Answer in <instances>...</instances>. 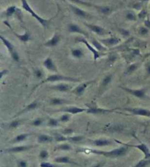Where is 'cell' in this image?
I'll return each mask as SVG.
<instances>
[{"label":"cell","mask_w":150,"mask_h":167,"mask_svg":"<svg viewBox=\"0 0 150 167\" xmlns=\"http://www.w3.org/2000/svg\"><path fill=\"white\" fill-rule=\"evenodd\" d=\"M97 8L98 9L99 11L102 13L103 14H105V15H108V14L111 13L112 10H113V9H112L111 7L110 6H100V7L97 6Z\"/></svg>","instance_id":"83f0119b"},{"label":"cell","mask_w":150,"mask_h":167,"mask_svg":"<svg viewBox=\"0 0 150 167\" xmlns=\"http://www.w3.org/2000/svg\"><path fill=\"white\" fill-rule=\"evenodd\" d=\"M146 72H147L148 75L150 76V62H148L147 63H146Z\"/></svg>","instance_id":"816d5d0a"},{"label":"cell","mask_w":150,"mask_h":167,"mask_svg":"<svg viewBox=\"0 0 150 167\" xmlns=\"http://www.w3.org/2000/svg\"><path fill=\"white\" fill-rule=\"evenodd\" d=\"M70 8H71L72 11L73 12L74 14H75L77 16L80 18H84V19H87L88 16L89 15L84 11V10H81V9L77 8V7L73 6V5H70Z\"/></svg>","instance_id":"2e32d148"},{"label":"cell","mask_w":150,"mask_h":167,"mask_svg":"<svg viewBox=\"0 0 150 167\" xmlns=\"http://www.w3.org/2000/svg\"><path fill=\"white\" fill-rule=\"evenodd\" d=\"M8 26L10 28V30H11V32H12V33H13L14 35H15L16 37H17L18 39H19L20 41H21V42L26 43V42H27V41H30V39H31V35H30V33L29 32H26L24 34H23V35H19V34H17L15 31H14L13 30H12V27H10V25L8 24Z\"/></svg>","instance_id":"9a60e30c"},{"label":"cell","mask_w":150,"mask_h":167,"mask_svg":"<svg viewBox=\"0 0 150 167\" xmlns=\"http://www.w3.org/2000/svg\"><path fill=\"white\" fill-rule=\"evenodd\" d=\"M91 153L100 155L104 157L109 158H120L125 155L127 152V147H121L114 149L111 151H100L97 150H87Z\"/></svg>","instance_id":"6da1fadb"},{"label":"cell","mask_w":150,"mask_h":167,"mask_svg":"<svg viewBox=\"0 0 150 167\" xmlns=\"http://www.w3.org/2000/svg\"><path fill=\"white\" fill-rule=\"evenodd\" d=\"M138 63H134V64H132L131 66H129L127 67V70H126L125 74H131L133 73V72H134L135 70L137 69V68H138Z\"/></svg>","instance_id":"d6a6232c"},{"label":"cell","mask_w":150,"mask_h":167,"mask_svg":"<svg viewBox=\"0 0 150 167\" xmlns=\"http://www.w3.org/2000/svg\"><path fill=\"white\" fill-rule=\"evenodd\" d=\"M48 155H49L48 152L47 151V150H42V151L40 152V155H39L40 158L42 159V160H45V159L48 158Z\"/></svg>","instance_id":"60d3db41"},{"label":"cell","mask_w":150,"mask_h":167,"mask_svg":"<svg viewBox=\"0 0 150 167\" xmlns=\"http://www.w3.org/2000/svg\"><path fill=\"white\" fill-rule=\"evenodd\" d=\"M73 130H72V129H65V130H63L62 134H64V135H69V134L73 133Z\"/></svg>","instance_id":"681fc988"},{"label":"cell","mask_w":150,"mask_h":167,"mask_svg":"<svg viewBox=\"0 0 150 167\" xmlns=\"http://www.w3.org/2000/svg\"><path fill=\"white\" fill-rule=\"evenodd\" d=\"M125 17L130 21H135L136 20V15L133 12H128L127 13H126Z\"/></svg>","instance_id":"74e56055"},{"label":"cell","mask_w":150,"mask_h":167,"mask_svg":"<svg viewBox=\"0 0 150 167\" xmlns=\"http://www.w3.org/2000/svg\"><path fill=\"white\" fill-rule=\"evenodd\" d=\"M75 41H78V42L84 43V44L86 45V47H87L89 50L90 52H91L93 54L94 60H95V61H97V60L100 57V56L103 55V54H101L100 52H99V51H97L96 50V49L95 48V47L92 46V45H90L89 43H88V41H86V40L85 39H84V38H82V37H78V38H76V39H75Z\"/></svg>","instance_id":"5b68a950"},{"label":"cell","mask_w":150,"mask_h":167,"mask_svg":"<svg viewBox=\"0 0 150 167\" xmlns=\"http://www.w3.org/2000/svg\"><path fill=\"white\" fill-rule=\"evenodd\" d=\"M54 138L48 135H40L37 138V141L40 144H46V143H51L54 141Z\"/></svg>","instance_id":"7402d4cb"},{"label":"cell","mask_w":150,"mask_h":167,"mask_svg":"<svg viewBox=\"0 0 150 167\" xmlns=\"http://www.w3.org/2000/svg\"><path fill=\"white\" fill-rule=\"evenodd\" d=\"M51 89L57 91L68 92L71 89V87H70L69 85L65 84V83H60V84H58L54 86L51 87Z\"/></svg>","instance_id":"ffe728a7"},{"label":"cell","mask_w":150,"mask_h":167,"mask_svg":"<svg viewBox=\"0 0 150 167\" xmlns=\"http://www.w3.org/2000/svg\"><path fill=\"white\" fill-rule=\"evenodd\" d=\"M113 110H108V109H103L97 107L96 105H92V106H89V108L86 110L88 113L92 114H105L107 113H111Z\"/></svg>","instance_id":"9c48e42d"},{"label":"cell","mask_w":150,"mask_h":167,"mask_svg":"<svg viewBox=\"0 0 150 167\" xmlns=\"http://www.w3.org/2000/svg\"><path fill=\"white\" fill-rule=\"evenodd\" d=\"M43 65H44V66L46 67L47 69H48L49 71H51V72H57L55 63H54V61L51 58H48L45 60L44 62H43Z\"/></svg>","instance_id":"ac0fdd59"},{"label":"cell","mask_w":150,"mask_h":167,"mask_svg":"<svg viewBox=\"0 0 150 167\" xmlns=\"http://www.w3.org/2000/svg\"><path fill=\"white\" fill-rule=\"evenodd\" d=\"M18 166H19V167H26L27 162L26 161H20L18 163Z\"/></svg>","instance_id":"c3c4849f"},{"label":"cell","mask_w":150,"mask_h":167,"mask_svg":"<svg viewBox=\"0 0 150 167\" xmlns=\"http://www.w3.org/2000/svg\"><path fill=\"white\" fill-rule=\"evenodd\" d=\"M60 40H61V36L59 35V34L55 33L51 39H49L46 43H44V46H46L47 47L56 46L58 43H59V41H60Z\"/></svg>","instance_id":"4fadbf2b"},{"label":"cell","mask_w":150,"mask_h":167,"mask_svg":"<svg viewBox=\"0 0 150 167\" xmlns=\"http://www.w3.org/2000/svg\"><path fill=\"white\" fill-rule=\"evenodd\" d=\"M38 105H39V103H38V102H37V100L32 102L30 103V105H27L26 108H23L22 110H21V111H20L19 113H18L17 115H16V117H17V116L21 115V114H22V113H26V112L31 111V110H35V109H36V108H37V107H38Z\"/></svg>","instance_id":"d6986e66"},{"label":"cell","mask_w":150,"mask_h":167,"mask_svg":"<svg viewBox=\"0 0 150 167\" xmlns=\"http://www.w3.org/2000/svg\"><path fill=\"white\" fill-rule=\"evenodd\" d=\"M149 32V29H147L146 27H140V29H139V33H140V35H145L146 34Z\"/></svg>","instance_id":"ee69618b"},{"label":"cell","mask_w":150,"mask_h":167,"mask_svg":"<svg viewBox=\"0 0 150 167\" xmlns=\"http://www.w3.org/2000/svg\"><path fill=\"white\" fill-rule=\"evenodd\" d=\"M35 75L37 79H41L43 77V72L40 69H36L35 71Z\"/></svg>","instance_id":"f6af8a7d"},{"label":"cell","mask_w":150,"mask_h":167,"mask_svg":"<svg viewBox=\"0 0 150 167\" xmlns=\"http://www.w3.org/2000/svg\"><path fill=\"white\" fill-rule=\"evenodd\" d=\"M17 11H18L17 8H16V6H10V7H9L8 9H7L6 16H8V17H10V16H12L14 13H16Z\"/></svg>","instance_id":"4dcf8cb0"},{"label":"cell","mask_w":150,"mask_h":167,"mask_svg":"<svg viewBox=\"0 0 150 167\" xmlns=\"http://www.w3.org/2000/svg\"><path fill=\"white\" fill-rule=\"evenodd\" d=\"M33 147H35V146H32V145H23V146L14 147L6 149L3 152H6V153H18V152H26Z\"/></svg>","instance_id":"8992f818"},{"label":"cell","mask_w":150,"mask_h":167,"mask_svg":"<svg viewBox=\"0 0 150 167\" xmlns=\"http://www.w3.org/2000/svg\"><path fill=\"white\" fill-rule=\"evenodd\" d=\"M21 124V120H16L12 121L10 124H9V128H16L17 127H19L20 124Z\"/></svg>","instance_id":"b9f144b4"},{"label":"cell","mask_w":150,"mask_h":167,"mask_svg":"<svg viewBox=\"0 0 150 167\" xmlns=\"http://www.w3.org/2000/svg\"><path fill=\"white\" fill-rule=\"evenodd\" d=\"M43 123V119H40V118H37V119H34L33 121H32L31 124L35 127H39Z\"/></svg>","instance_id":"8d00e7d4"},{"label":"cell","mask_w":150,"mask_h":167,"mask_svg":"<svg viewBox=\"0 0 150 167\" xmlns=\"http://www.w3.org/2000/svg\"><path fill=\"white\" fill-rule=\"evenodd\" d=\"M56 150H64V151H68V150H71V147L68 144H63L58 146Z\"/></svg>","instance_id":"d590c367"},{"label":"cell","mask_w":150,"mask_h":167,"mask_svg":"<svg viewBox=\"0 0 150 167\" xmlns=\"http://www.w3.org/2000/svg\"><path fill=\"white\" fill-rule=\"evenodd\" d=\"M40 167H58L57 166H56V165L52 164V163H51L49 162H43L40 163Z\"/></svg>","instance_id":"bcb514c9"},{"label":"cell","mask_w":150,"mask_h":167,"mask_svg":"<svg viewBox=\"0 0 150 167\" xmlns=\"http://www.w3.org/2000/svg\"><path fill=\"white\" fill-rule=\"evenodd\" d=\"M84 139V136L82 135H77L73 136V137H68V141L71 142H79Z\"/></svg>","instance_id":"e575fe53"},{"label":"cell","mask_w":150,"mask_h":167,"mask_svg":"<svg viewBox=\"0 0 150 167\" xmlns=\"http://www.w3.org/2000/svg\"><path fill=\"white\" fill-rule=\"evenodd\" d=\"M72 55L75 58H81L83 55H84V53L81 50L79 49H75V50H72Z\"/></svg>","instance_id":"f546056e"},{"label":"cell","mask_w":150,"mask_h":167,"mask_svg":"<svg viewBox=\"0 0 150 167\" xmlns=\"http://www.w3.org/2000/svg\"><path fill=\"white\" fill-rule=\"evenodd\" d=\"M54 140L58 141V142H62V141H68V138L65 137L63 135H61V134H56L55 136H54Z\"/></svg>","instance_id":"836d02e7"},{"label":"cell","mask_w":150,"mask_h":167,"mask_svg":"<svg viewBox=\"0 0 150 167\" xmlns=\"http://www.w3.org/2000/svg\"><path fill=\"white\" fill-rule=\"evenodd\" d=\"M122 89H123L127 93L132 94L133 96H135L139 99H145L146 98V89H131V88H124V87H121Z\"/></svg>","instance_id":"52a82bcc"},{"label":"cell","mask_w":150,"mask_h":167,"mask_svg":"<svg viewBox=\"0 0 150 167\" xmlns=\"http://www.w3.org/2000/svg\"><path fill=\"white\" fill-rule=\"evenodd\" d=\"M150 164V159H143L135 165V167H146Z\"/></svg>","instance_id":"1f68e13d"},{"label":"cell","mask_w":150,"mask_h":167,"mask_svg":"<svg viewBox=\"0 0 150 167\" xmlns=\"http://www.w3.org/2000/svg\"><path fill=\"white\" fill-rule=\"evenodd\" d=\"M67 102H68L65 99H60V98H53L50 100V105H61Z\"/></svg>","instance_id":"484cf974"},{"label":"cell","mask_w":150,"mask_h":167,"mask_svg":"<svg viewBox=\"0 0 150 167\" xmlns=\"http://www.w3.org/2000/svg\"><path fill=\"white\" fill-rule=\"evenodd\" d=\"M0 38H1V40H2V41L3 42V43H4L5 46H6L7 48H8V50L9 51V52L10 53V54H13L14 52H16V51L15 50V48H14L13 45H12V43H10L8 39H5V38L3 37L2 35L0 36Z\"/></svg>","instance_id":"603a6c76"},{"label":"cell","mask_w":150,"mask_h":167,"mask_svg":"<svg viewBox=\"0 0 150 167\" xmlns=\"http://www.w3.org/2000/svg\"><path fill=\"white\" fill-rule=\"evenodd\" d=\"M92 43H93V46L95 47V49L97 51H100V52H103V51H106V48L105 46H103L102 44H100V42L97 41L96 39H92Z\"/></svg>","instance_id":"f1b7e54d"},{"label":"cell","mask_w":150,"mask_h":167,"mask_svg":"<svg viewBox=\"0 0 150 167\" xmlns=\"http://www.w3.org/2000/svg\"><path fill=\"white\" fill-rule=\"evenodd\" d=\"M21 3H22V8L24 9L26 11H27L28 13H31V15L33 16L35 19H36L37 20V21L42 26L44 27V28H48V26H49V24H51V21L52 19H43L42 17H40V16L37 15L36 13L33 10H32L31 7L30 6V5L28 4V2H27L26 0H21Z\"/></svg>","instance_id":"7a4b0ae2"},{"label":"cell","mask_w":150,"mask_h":167,"mask_svg":"<svg viewBox=\"0 0 150 167\" xmlns=\"http://www.w3.org/2000/svg\"><path fill=\"white\" fill-rule=\"evenodd\" d=\"M31 134L30 133H23V134H20V135H17L16 137L14 138L12 140L10 141V143L12 144H15V143H19V142H21V141H23L25 140H26L27 138L29 137Z\"/></svg>","instance_id":"d4e9b609"},{"label":"cell","mask_w":150,"mask_h":167,"mask_svg":"<svg viewBox=\"0 0 150 167\" xmlns=\"http://www.w3.org/2000/svg\"><path fill=\"white\" fill-rule=\"evenodd\" d=\"M70 1L72 2H73V3H75V4L83 5H85V6H89V7L93 6V5L92 4H90V3L82 1V0H70Z\"/></svg>","instance_id":"f35d334b"},{"label":"cell","mask_w":150,"mask_h":167,"mask_svg":"<svg viewBox=\"0 0 150 167\" xmlns=\"http://www.w3.org/2000/svg\"><path fill=\"white\" fill-rule=\"evenodd\" d=\"M124 110L130 112L133 115L136 116H141V117H150V110L148 109L141 108H123Z\"/></svg>","instance_id":"277c9868"},{"label":"cell","mask_w":150,"mask_h":167,"mask_svg":"<svg viewBox=\"0 0 150 167\" xmlns=\"http://www.w3.org/2000/svg\"><path fill=\"white\" fill-rule=\"evenodd\" d=\"M70 113H65L64 115H62V117L59 119V121H62V122H67L70 119V116L69 115Z\"/></svg>","instance_id":"7bdbcfd3"},{"label":"cell","mask_w":150,"mask_h":167,"mask_svg":"<svg viewBox=\"0 0 150 167\" xmlns=\"http://www.w3.org/2000/svg\"><path fill=\"white\" fill-rule=\"evenodd\" d=\"M68 30L70 32H75V33L82 34L85 36H88V34L86 32L84 31L78 25L74 24H70L68 27Z\"/></svg>","instance_id":"5bb4252c"},{"label":"cell","mask_w":150,"mask_h":167,"mask_svg":"<svg viewBox=\"0 0 150 167\" xmlns=\"http://www.w3.org/2000/svg\"><path fill=\"white\" fill-rule=\"evenodd\" d=\"M142 1H144V2H145V1H148V0H142Z\"/></svg>","instance_id":"db71d44e"},{"label":"cell","mask_w":150,"mask_h":167,"mask_svg":"<svg viewBox=\"0 0 150 167\" xmlns=\"http://www.w3.org/2000/svg\"><path fill=\"white\" fill-rule=\"evenodd\" d=\"M127 146L132 147H135L138 150L141 151L145 157L144 158L145 159H150V150L149 147H147V145L144 144V143H141V144H138V145H127Z\"/></svg>","instance_id":"8fae6325"},{"label":"cell","mask_w":150,"mask_h":167,"mask_svg":"<svg viewBox=\"0 0 150 167\" xmlns=\"http://www.w3.org/2000/svg\"><path fill=\"white\" fill-rule=\"evenodd\" d=\"M84 25L86 27H87L91 31H92L93 32H95V33H96L99 35H104L106 34L109 33V32L106 31L104 28H103L100 26H97V25L95 24H89L86 23H84Z\"/></svg>","instance_id":"ba28073f"},{"label":"cell","mask_w":150,"mask_h":167,"mask_svg":"<svg viewBox=\"0 0 150 167\" xmlns=\"http://www.w3.org/2000/svg\"><path fill=\"white\" fill-rule=\"evenodd\" d=\"M105 165L104 162H101V163H97L95 166H94L93 167H103V166Z\"/></svg>","instance_id":"f5cc1de1"},{"label":"cell","mask_w":150,"mask_h":167,"mask_svg":"<svg viewBox=\"0 0 150 167\" xmlns=\"http://www.w3.org/2000/svg\"><path fill=\"white\" fill-rule=\"evenodd\" d=\"M119 41H120V39L116 37H111L106 39L100 40V42L102 43L103 44L106 45V46H114V45L119 43Z\"/></svg>","instance_id":"e0dca14e"},{"label":"cell","mask_w":150,"mask_h":167,"mask_svg":"<svg viewBox=\"0 0 150 167\" xmlns=\"http://www.w3.org/2000/svg\"><path fill=\"white\" fill-rule=\"evenodd\" d=\"M57 81H70V82H78L80 81L79 79H76V78L68 77V76H63L61 74H52V75L48 76L46 79L43 80L39 84H37L35 88L32 90V92L35 91V89L37 88V87L40 86V85L43 84V83H54V82H57Z\"/></svg>","instance_id":"3957f363"},{"label":"cell","mask_w":150,"mask_h":167,"mask_svg":"<svg viewBox=\"0 0 150 167\" xmlns=\"http://www.w3.org/2000/svg\"><path fill=\"white\" fill-rule=\"evenodd\" d=\"M146 14H147V13H146V11L145 10H142L141 11L140 13H139V14H138V18L139 19H144V18H146Z\"/></svg>","instance_id":"7dc6e473"},{"label":"cell","mask_w":150,"mask_h":167,"mask_svg":"<svg viewBox=\"0 0 150 167\" xmlns=\"http://www.w3.org/2000/svg\"><path fill=\"white\" fill-rule=\"evenodd\" d=\"M86 109H84L81 108H78V107L75 106H70V107H65L61 109L59 111L60 112H65V113H70V114H77L82 113V112L86 111Z\"/></svg>","instance_id":"30bf717a"},{"label":"cell","mask_w":150,"mask_h":167,"mask_svg":"<svg viewBox=\"0 0 150 167\" xmlns=\"http://www.w3.org/2000/svg\"><path fill=\"white\" fill-rule=\"evenodd\" d=\"M92 83V81H89V82H85V83H81V84L79 85L78 86H77L75 89L73 90V93L77 95L78 97H80V96H82L84 94L85 90L86 89V88L89 86L91 83Z\"/></svg>","instance_id":"7c38bea8"},{"label":"cell","mask_w":150,"mask_h":167,"mask_svg":"<svg viewBox=\"0 0 150 167\" xmlns=\"http://www.w3.org/2000/svg\"><path fill=\"white\" fill-rule=\"evenodd\" d=\"M54 162L58 163H68V164H74L78 165V163L75 161H72L71 159L69 158L67 156H62V157H57L54 159Z\"/></svg>","instance_id":"44dd1931"},{"label":"cell","mask_w":150,"mask_h":167,"mask_svg":"<svg viewBox=\"0 0 150 167\" xmlns=\"http://www.w3.org/2000/svg\"><path fill=\"white\" fill-rule=\"evenodd\" d=\"M144 25H145V27H146L147 29H149V30H150V19H148L144 21Z\"/></svg>","instance_id":"f907efd6"},{"label":"cell","mask_w":150,"mask_h":167,"mask_svg":"<svg viewBox=\"0 0 150 167\" xmlns=\"http://www.w3.org/2000/svg\"><path fill=\"white\" fill-rule=\"evenodd\" d=\"M59 125V121L55 119H49L48 122V126L49 127H57Z\"/></svg>","instance_id":"ab89813d"},{"label":"cell","mask_w":150,"mask_h":167,"mask_svg":"<svg viewBox=\"0 0 150 167\" xmlns=\"http://www.w3.org/2000/svg\"><path fill=\"white\" fill-rule=\"evenodd\" d=\"M112 78H113V75L112 74H108V75L104 77V79L103 80L102 83H101V88H105L106 87H107L108 85L111 82Z\"/></svg>","instance_id":"4316f807"},{"label":"cell","mask_w":150,"mask_h":167,"mask_svg":"<svg viewBox=\"0 0 150 167\" xmlns=\"http://www.w3.org/2000/svg\"><path fill=\"white\" fill-rule=\"evenodd\" d=\"M92 144L96 147H106L111 144V141L108 139H97L92 141Z\"/></svg>","instance_id":"cb8c5ba5"}]
</instances>
